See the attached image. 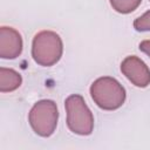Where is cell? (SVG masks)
I'll list each match as a JSON object with an SVG mask.
<instances>
[{"label": "cell", "instance_id": "ba28073f", "mask_svg": "<svg viewBox=\"0 0 150 150\" xmlns=\"http://www.w3.org/2000/svg\"><path fill=\"white\" fill-rule=\"evenodd\" d=\"M111 7L121 14H129L134 12L142 2V0H109Z\"/></svg>", "mask_w": 150, "mask_h": 150}, {"label": "cell", "instance_id": "8992f818", "mask_svg": "<svg viewBox=\"0 0 150 150\" xmlns=\"http://www.w3.org/2000/svg\"><path fill=\"white\" fill-rule=\"evenodd\" d=\"M22 52V38L18 30L12 27L2 26L0 28V57L15 59Z\"/></svg>", "mask_w": 150, "mask_h": 150}, {"label": "cell", "instance_id": "30bf717a", "mask_svg": "<svg viewBox=\"0 0 150 150\" xmlns=\"http://www.w3.org/2000/svg\"><path fill=\"white\" fill-rule=\"evenodd\" d=\"M138 48H139L141 52H143V53H145L148 56H150V40H144V41H142V42L139 43Z\"/></svg>", "mask_w": 150, "mask_h": 150}, {"label": "cell", "instance_id": "9c48e42d", "mask_svg": "<svg viewBox=\"0 0 150 150\" xmlns=\"http://www.w3.org/2000/svg\"><path fill=\"white\" fill-rule=\"evenodd\" d=\"M134 28L137 32H150V11L145 12L134 21Z\"/></svg>", "mask_w": 150, "mask_h": 150}, {"label": "cell", "instance_id": "6da1fadb", "mask_svg": "<svg viewBox=\"0 0 150 150\" xmlns=\"http://www.w3.org/2000/svg\"><path fill=\"white\" fill-rule=\"evenodd\" d=\"M90 96L98 108L103 110H116L123 105L127 94L124 87L116 79L103 76L91 83Z\"/></svg>", "mask_w": 150, "mask_h": 150}, {"label": "cell", "instance_id": "52a82bcc", "mask_svg": "<svg viewBox=\"0 0 150 150\" xmlns=\"http://www.w3.org/2000/svg\"><path fill=\"white\" fill-rule=\"evenodd\" d=\"M21 75L11 68H0V91L8 93L18 89L21 86Z\"/></svg>", "mask_w": 150, "mask_h": 150}, {"label": "cell", "instance_id": "3957f363", "mask_svg": "<svg viewBox=\"0 0 150 150\" xmlns=\"http://www.w3.org/2000/svg\"><path fill=\"white\" fill-rule=\"evenodd\" d=\"M67 125L76 135L88 136L94 130V116L81 95L73 94L64 101Z\"/></svg>", "mask_w": 150, "mask_h": 150}, {"label": "cell", "instance_id": "277c9868", "mask_svg": "<svg viewBox=\"0 0 150 150\" xmlns=\"http://www.w3.org/2000/svg\"><path fill=\"white\" fill-rule=\"evenodd\" d=\"M59 120L56 103L52 100L38 101L29 111L28 121L33 131L41 137H49L54 134Z\"/></svg>", "mask_w": 150, "mask_h": 150}, {"label": "cell", "instance_id": "5b68a950", "mask_svg": "<svg viewBox=\"0 0 150 150\" xmlns=\"http://www.w3.org/2000/svg\"><path fill=\"white\" fill-rule=\"evenodd\" d=\"M122 74L136 87L145 88L150 84V69L137 56H127L121 63Z\"/></svg>", "mask_w": 150, "mask_h": 150}, {"label": "cell", "instance_id": "7a4b0ae2", "mask_svg": "<svg viewBox=\"0 0 150 150\" xmlns=\"http://www.w3.org/2000/svg\"><path fill=\"white\" fill-rule=\"evenodd\" d=\"M63 53V43L60 35L53 30H41L33 38V60L42 66L50 67L59 62Z\"/></svg>", "mask_w": 150, "mask_h": 150}]
</instances>
